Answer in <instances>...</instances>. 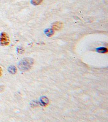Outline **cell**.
I'll use <instances>...</instances> for the list:
<instances>
[{
	"label": "cell",
	"instance_id": "3",
	"mask_svg": "<svg viewBox=\"0 0 108 122\" xmlns=\"http://www.w3.org/2000/svg\"><path fill=\"white\" fill-rule=\"evenodd\" d=\"M63 27V23L61 22H55L52 25V29L54 30H59L61 29Z\"/></svg>",
	"mask_w": 108,
	"mask_h": 122
},
{
	"label": "cell",
	"instance_id": "2",
	"mask_svg": "<svg viewBox=\"0 0 108 122\" xmlns=\"http://www.w3.org/2000/svg\"><path fill=\"white\" fill-rule=\"evenodd\" d=\"M10 38L8 34L5 32H2L0 34V45L7 46L9 45Z\"/></svg>",
	"mask_w": 108,
	"mask_h": 122
},
{
	"label": "cell",
	"instance_id": "8",
	"mask_svg": "<svg viewBox=\"0 0 108 122\" xmlns=\"http://www.w3.org/2000/svg\"><path fill=\"white\" fill-rule=\"evenodd\" d=\"M2 69L0 67V76H2Z\"/></svg>",
	"mask_w": 108,
	"mask_h": 122
},
{
	"label": "cell",
	"instance_id": "6",
	"mask_svg": "<svg viewBox=\"0 0 108 122\" xmlns=\"http://www.w3.org/2000/svg\"><path fill=\"white\" fill-rule=\"evenodd\" d=\"M8 71H9V72L10 73L15 74V73H16V72L17 70H16V68L15 66H10L9 67Z\"/></svg>",
	"mask_w": 108,
	"mask_h": 122
},
{
	"label": "cell",
	"instance_id": "1",
	"mask_svg": "<svg viewBox=\"0 0 108 122\" xmlns=\"http://www.w3.org/2000/svg\"><path fill=\"white\" fill-rule=\"evenodd\" d=\"M31 59L25 58L21 60L19 64V67L21 70H27L30 67V66L33 64V60L31 61Z\"/></svg>",
	"mask_w": 108,
	"mask_h": 122
},
{
	"label": "cell",
	"instance_id": "5",
	"mask_svg": "<svg viewBox=\"0 0 108 122\" xmlns=\"http://www.w3.org/2000/svg\"><path fill=\"white\" fill-rule=\"evenodd\" d=\"M44 33H45V34L47 35V36H52V35H53V34H54V31L53 29H46V30H45Z\"/></svg>",
	"mask_w": 108,
	"mask_h": 122
},
{
	"label": "cell",
	"instance_id": "7",
	"mask_svg": "<svg viewBox=\"0 0 108 122\" xmlns=\"http://www.w3.org/2000/svg\"><path fill=\"white\" fill-rule=\"evenodd\" d=\"M43 0H31V3L34 5H39L42 2Z\"/></svg>",
	"mask_w": 108,
	"mask_h": 122
},
{
	"label": "cell",
	"instance_id": "4",
	"mask_svg": "<svg viewBox=\"0 0 108 122\" xmlns=\"http://www.w3.org/2000/svg\"><path fill=\"white\" fill-rule=\"evenodd\" d=\"M96 51L100 53H106L108 52V49L105 47H99L96 49Z\"/></svg>",
	"mask_w": 108,
	"mask_h": 122
}]
</instances>
